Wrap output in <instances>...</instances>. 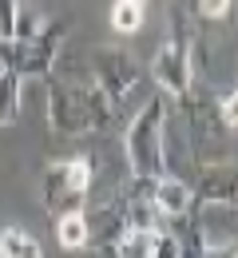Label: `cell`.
<instances>
[{
    "mask_svg": "<svg viewBox=\"0 0 238 258\" xmlns=\"http://www.w3.org/2000/svg\"><path fill=\"white\" fill-rule=\"evenodd\" d=\"M214 111H218L222 127H238V88L222 92V96H218V103H214Z\"/></svg>",
    "mask_w": 238,
    "mask_h": 258,
    "instance_id": "5bb4252c",
    "label": "cell"
},
{
    "mask_svg": "<svg viewBox=\"0 0 238 258\" xmlns=\"http://www.w3.org/2000/svg\"><path fill=\"white\" fill-rule=\"evenodd\" d=\"M230 8H234V0H195V12L203 20H222Z\"/></svg>",
    "mask_w": 238,
    "mask_h": 258,
    "instance_id": "9a60e30c",
    "label": "cell"
},
{
    "mask_svg": "<svg viewBox=\"0 0 238 258\" xmlns=\"http://www.w3.org/2000/svg\"><path fill=\"white\" fill-rule=\"evenodd\" d=\"M96 84L103 88V96L115 107L139 88V60L127 56L123 48H96Z\"/></svg>",
    "mask_w": 238,
    "mask_h": 258,
    "instance_id": "5b68a950",
    "label": "cell"
},
{
    "mask_svg": "<svg viewBox=\"0 0 238 258\" xmlns=\"http://www.w3.org/2000/svg\"><path fill=\"white\" fill-rule=\"evenodd\" d=\"M203 258H238V242L234 238H226V242H214V246H206Z\"/></svg>",
    "mask_w": 238,
    "mask_h": 258,
    "instance_id": "e0dca14e",
    "label": "cell"
},
{
    "mask_svg": "<svg viewBox=\"0 0 238 258\" xmlns=\"http://www.w3.org/2000/svg\"><path fill=\"white\" fill-rule=\"evenodd\" d=\"M44 211L48 215H68V211H84V195L71 191L68 175H64V163H48L44 167Z\"/></svg>",
    "mask_w": 238,
    "mask_h": 258,
    "instance_id": "ba28073f",
    "label": "cell"
},
{
    "mask_svg": "<svg viewBox=\"0 0 238 258\" xmlns=\"http://www.w3.org/2000/svg\"><path fill=\"white\" fill-rule=\"evenodd\" d=\"M151 258H179V246H175V234L159 230V234H155V250H151Z\"/></svg>",
    "mask_w": 238,
    "mask_h": 258,
    "instance_id": "2e32d148",
    "label": "cell"
},
{
    "mask_svg": "<svg viewBox=\"0 0 238 258\" xmlns=\"http://www.w3.org/2000/svg\"><path fill=\"white\" fill-rule=\"evenodd\" d=\"M0 258H44V246L24 226H4L0 230Z\"/></svg>",
    "mask_w": 238,
    "mask_h": 258,
    "instance_id": "30bf717a",
    "label": "cell"
},
{
    "mask_svg": "<svg viewBox=\"0 0 238 258\" xmlns=\"http://www.w3.org/2000/svg\"><path fill=\"white\" fill-rule=\"evenodd\" d=\"M68 24L64 20H48L44 28L28 40H12V44H0V64L12 68L20 80L24 76H52V68L60 60V48L68 40Z\"/></svg>",
    "mask_w": 238,
    "mask_h": 258,
    "instance_id": "277c9868",
    "label": "cell"
},
{
    "mask_svg": "<svg viewBox=\"0 0 238 258\" xmlns=\"http://www.w3.org/2000/svg\"><path fill=\"white\" fill-rule=\"evenodd\" d=\"M56 238H60L64 250H84V246L92 242V219H88L84 211H68V215H60V223H56Z\"/></svg>",
    "mask_w": 238,
    "mask_h": 258,
    "instance_id": "9c48e42d",
    "label": "cell"
},
{
    "mask_svg": "<svg viewBox=\"0 0 238 258\" xmlns=\"http://www.w3.org/2000/svg\"><path fill=\"white\" fill-rule=\"evenodd\" d=\"M151 203H155V215L159 219H183V215H191L195 211V191H191V183H183V179H175V175H159L155 179V191H151Z\"/></svg>",
    "mask_w": 238,
    "mask_h": 258,
    "instance_id": "52a82bcc",
    "label": "cell"
},
{
    "mask_svg": "<svg viewBox=\"0 0 238 258\" xmlns=\"http://www.w3.org/2000/svg\"><path fill=\"white\" fill-rule=\"evenodd\" d=\"M16 12H20V0H0V44L16 40Z\"/></svg>",
    "mask_w": 238,
    "mask_h": 258,
    "instance_id": "4fadbf2b",
    "label": "cell"
},
{
    "mask_svg": "<svg viewBox=\"0 0 238 258\" xmlns=\"http://www.w3.org/2000/svg\"><path fill=\"white\" fill-rule=\"evenodd\" d=\"M20 76L0 64V127H12L20 119Z\"/></svg>",
    "mask_w": 238,
    "mask_h": 258,
    "instance_id": "8fae6325",
    "label": "cell"
},
{
    "mask_svg": "<svg viewBox=\"0 0 238 258\" xmlns=\"http://www.w3.org/2000/svg\"><path fill=\"white\" fill-rule=\"evenodd\" d=\"M127 163H131V175H147V179L167 175V96H151L131 119Z\"/></svg>",
    "mask_w": 238,
    "mask_h": 258,
    "instance_id": "3957f363",
    "label": "cell"
},
{
    "mask_svg": "<svg viewBox=\"0 0 238 258\" xmlns=\"http://www.w3.org/2000/svg\"><path fill=\"white\" fill-rule=\"evenodd\" d=\"M191 191H195V203H214V207L238 211V167L234 163H199Z\"/></svg>",
    "mask_w": 238,
    "mask_h": 258,
    "instance_id": "8992f818",
    "label": "cell"
},
{
    "mask_svg": "<svg viewBox=\"0 0 238 258\" xmlns=\"http://www.w3.org/2000/svg\"><path fill=\"white\" fill-rule=\"evenodd\" d=\"M96 258H119L115 242H100V246H96Z\"/></svg>",
    "mask_w": 238,
    "mask_h": 258,
    "instance_id": "ac0fdd59",
    "label": "cell"
},
{
    "mask_svg": "<svg viewBox=\"0 0 238 258\" xmlns=\"http://www.w3.org/2000/svg\"><path fill=\"white\" fill-rule=\"evenodd\" d=\"M143 8L147 4H135V0H115L111 4V28L119 36H131L143 28Z\"/></svg>",
    "mask_w": 238,
    "mask_h": 258,
    "instance_id": "7c38bea8",
    "label": "cell"
},
{
    "mask_svg": "<svg viewBox=\"0 0 238 258\" xmlns=\"http://www.w3.org/2000/svg\"><path fill=\"white\" fill-rule=\"evenodd\" d=\"M115 103L103 96V88L92 84H75V80H56L48 84V127L56 135H88L111 123Z\"/></svg>",
    "mask_w": 238,
    "mask_h": 258,
    "instance_id": "6da1fadb",
    "label": "cell"
},
{
    "mask_svg": "<svg viewBox=\"0 0 238 258\" xmlns=\"http://www.w3.org/2000/svg\"><path fill=\"white\" fill-rule=\"evenodd\" d=\"M135 4H147V0H135Z\"/></svg>",
    "mask_w": 238,
    "mask_h": 258,
    "instance_id": "d6986e66",
    "label": "cell"
},
{
    "mask_svg": "<svg viewBox=\"0 0 238 258\" xmlns=\"http://www.w3.org/2000/svg\"><path fill=\"white\" fill-rule=\"evenodd\" d=\"M234 4H238V0H234Z\"/></svg>",
    "mask_w": 238,
    "mask_h": 258,
    "instance_id": "ffe728a7",
    "label": "cell"
},
{
    "mask_svg": "<svg viewBox=\"0 0 238 258\" xmlns=\"http://www.w3.org/2000/svg\"><path fill=\"white\" fill-rule=\"evenodd\" d=\"M171 16H175V28H171V40L155 52L151 76H155V84L163 88V96L187 99L195 92V16H199V12L175 8Z\"/></svg>",
    "mask_w": 238,
    "mask_h": 258,
    "instance_id": "7a4b0ae2",
    "label": "cell"
}]
</instances>
